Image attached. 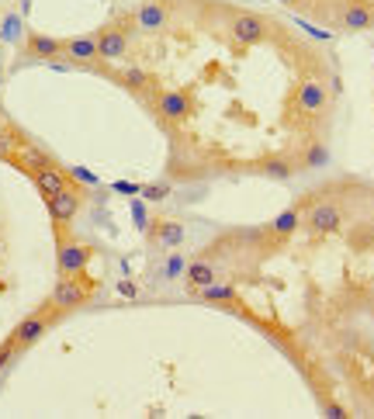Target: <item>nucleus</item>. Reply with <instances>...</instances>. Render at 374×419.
Returning a JSON list of instances; mask_svg holds the SVG:
<instances>
[{
  "label": "nucleus",
  "mask_w": 374,
  "mask_h": 419,
  "mask_svg": "<svg viewBox=\"0 0 374 419\" xmlns=\"http://www.w3.org/2000/svg\"><path fill=\"white\" fill-rule=\"evenodd\" d=\"M56 315H59V308H56V312H39V315L25 319V323H21V326L14 330V336H11V339H14L18 346H28V343H35V339L45 333V326H49V323H52Z\"/></svg>",
  "instance_id": "nucleus-1"
},
{
  "label": "nucleus",
  "mask_w": 374,
  "mask_h": 419,
  "mask_svg": "<svg viewBox=\"0 0 374 419\" xmlns=\"http://www.w3.org/2000/svg\"><path fill=\"white\" fill-rule=\"evenodd\" d=\"M87 260H90V250L80 246V243H63L59 246V270H63V277H77L87 267Z\"/></svg>",
  "instance_id": "nucleus-2"
},
{
  "label": "nucleus",
  "mask_w": 374,
  "mask_h": 419,
  "mask_svg": "<svg viewBox=\"0 0 374 419\" xmlns=\"http://www.w3.org/2000/svg\"><path fill=\"white\" fill-rule=\"evenodd\" d=\"M87 292H83L77 281H70V277H63L59 284H56V294H52V308H59V312H66V308H77Z\"/></svg>",
  "instance_id": "nucleus-3"
},
{
  "label": "nucleus",
  "mask_w": 374,
  "mask_h": 419,
  "mask_svg": "<svg viewBox=\"0 0 374 419\" xmlns=\"http://www.w3.org/2000/svg\"><path fill=\"white\" fill-rule=\"evenodd\" d=\"M308 225H312L316 232H332V229H339V208H336V205H326V201L312 205V208H308Z\"/></svg>",
  "instance_id": "nucleus-4"
},
{
  "label": "nucleus",
  "mask_w": 374,
  "mask_h": 419,
  "mask_svg": "<svg viewBox=\"0 0 374 419\" xmlns=\"http://www.w3.org/2000/svg\"><path fill=\"white\" fill-rule=\"evenodd\" d=\"M77 208H80V191H73V187H66V191H59V194H52V198H49V211H52L59 222L73 218Z\"/></svg>",
  "instance_id": "nucleus-5"
},
{
  "label": "nucleus",
  "mask_w": 374,
  "mask_h": 419,
  "mask_svg": "<svg viewBox=\"0 0 374 419\" xmlns=\"http://www.w3.org/2000/svg\"><path fill=\"white\" fill-rule=\"evenodd\" d=\"M32 177H35V184H39V191L45 194V198H52V194H59V191H66V187H70V184H66V177H63L56 167L32 170Z\"/></svg>",
  "instance_id": "nucleus-6"
},
{
  "label": "nucleus",
  "mask_w": 374,
  "mask_h": 419,
  "mask_svg": "<svg viewBox=\"0 0 374 419\" xmlns=\"http://www.w3.org/2000/svg\"><path fill=\"white\" fill-rule=\"evenodd\" d=\"M77 63H90V59H97V39H73V42L63 45Z\"/></svg>",
  "instance_id": "nucleus-7"
},
{
  "label": "nucleus",
  "mask_w": 374,
  "mask_h": 419,
  "mask_svg": "<svg viewBox=\"0 0 374 419\" xmlns=\"http://www.w3.org/2000/svg\"><path fill=\"white\" fill-rule=\"evenodd\" d=\"M187 281H191V284H198V288H205V284H211V281H215V267H211V263H205V260L191 263V267H187Z\"/></svg>",
  "instance_id": "nucleus-8"
},
{
  "label": "nucleus",
  "mask_w": 374,
  "mask_h": 419,
  "mask_svg": "<svg viewBox=\"0 0 374 419\" xmlns=\"http://www.w3.org/2000/svg\"><path fill=\"white\" fill-rule=\"evenodd\" d=\"M28 49L42 56V59H49V56H56V52H63V42H56V39H42V35H32V42Z\"/></svg>",
  "instance_id": "nucleus-9"
},
{
  "label": "nucleus",
  "mask_w": 374,
  "mask_h": 419,
  "mask_svg": "<svg viewBox=\"0 0 374 419\" xmlns=\"http://www.w3.org/2000/svg\"><path fill=\"white\" fill-rule=\"evenodd\" d=\"M294 222H298V211L291 208V211H285V215H281V218L274 222V229H278V232L285 236V232H291V229H294Z\"/></svg>",
  "instance_id": "nucleus-10"
},
{
  "label": "nucleus",
  "mask_w": 374,
  "mask_h": 419,
  "mask_svg": "<svg viewBox=\"0 0 374 419\" xmlns=\"http://www.w3.org/2000/svg\"><path fill=\"white\" fill-rule=\"evenodd\" d=\"M160 239L163 243H180V229L173 222H166V225H160Z\"/></svg>",
  "instance_id": "nucleus-11"
},
{
  "label": "nucleus",
  "mask_w": 374,
  "mask_h": 419,
  "mask_svg": "<svg viewBox=\"0 0 374 419\" xmlns=\"http://www.w3.org/2000/svg\"><path fill=\"white\" fill-rule=\"evenodd\" d=\"M14 350H18V343H14V339H7V343L0 346V368H4V364L11 361V354H14Z\"/></svg>",
  "instance_id": "nucleus-12"
}]
</instances>
